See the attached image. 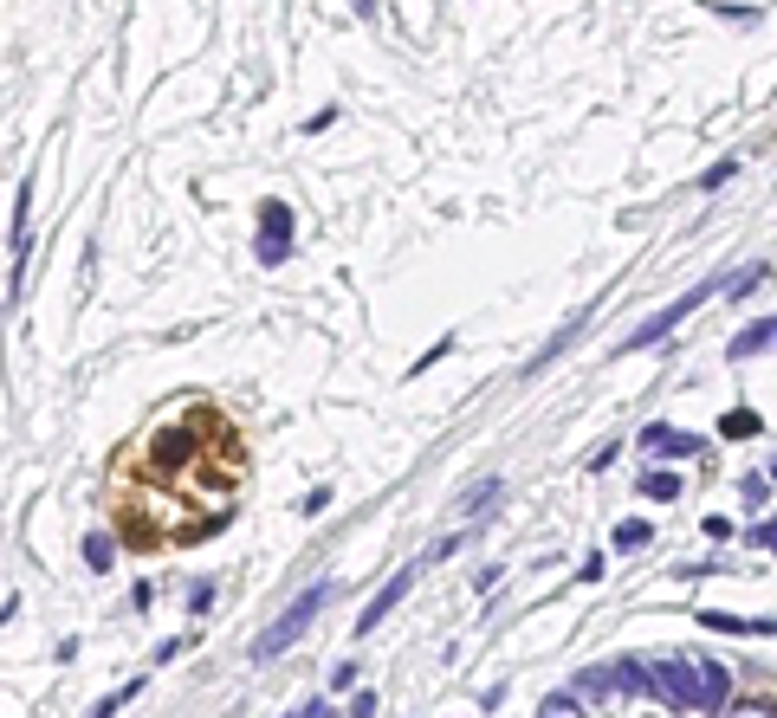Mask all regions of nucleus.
Masks as SVG:
<instances>
[{"mask_svg": "<svg viewBox=\"0 0 777 718\" xmlns=\"http://www.w3.org/2000/svg\"><path fill=\"white\" fill-rule=\"evenodd\" d=\"M247 479V440L214 402H182L111 460L104 499L130 550L208 544L234 518Z\"/></svg>", "mask_w": 777, "mask_h": 718, "instance_id": "1", "label": "nucleus"}, {"mask_svg": "<svg viewBox=\"0 0 777 718\" xmlns=\"http://www.w3.org/2000/svg\"><path fill=\"white\" fill-rule=\"evenodd\" d=\"M654 699H667V706L680 712H726L732 706V680L726 667H713V660H654Z\"/></svg>", "mask_w": 777, "mask_h": 718, "instance_id": "2", "label": "nucleus"}, {"mask_svg": "<svg viewBox=\"0 0 777 718\" xmlns=\"http://www.w3.org/2000/svg\"><path fill=\"white\" fill-rule=\"evenodd\" d=\"M324 602H331V583H311V589H298V602H292V609H285V615L272 621V628L259 634V641H253V660H279L285 647H292L298 634H305L311 621H318V609H324Z\"/></svg>", "mask_w": 777, "mask_h": 718, "instance_id": "3", "label": "nucleus"}, {"mask_svg": "<svg viewBox=\"0 0 777 718\" xmlns=\"http://www.w3.org/2000/svg\"><path fill=\"white\" fill-rule=\"evenodd\" d=\"M253 259H259V266H285V259H292V207H285V201H259Z\"/></svg>", "mask_w": 777, "mask_h": 718, "instance_id": "4", "label": "nucleus"}, {"mask_svg": "<svg viewBox=\"0 0 777 718\" xmlns=\"http://www.w3.org/2000/svg\"><path fill=\"white\" fill-rule=\"evenodd\" d=\"M700 298H706V292H687V298H680V305H667L661 317H648L642 330H629V337H622V350H648V343H661L667 330H674L680 317H687V311H700Z\"/></svg>", "mask_w": 777, "mask_h": 718, "instance_id": "5", "label": "nucleus"}, {"mask_svg": "<svg viewBox=\"0 0 777 718\" xmlns=\"http://www.w3.org/2000/svg\"><path fill=\"white\" fill-rule=\"evenodd\" d=\"M415 576H421V570H395V576H389V589H376V596H370V609L357 615V634H376V628H383V615H389L395 602L408 596V589H415Z\"/></svg>", "mask_w": 777, "mask_h": 718, "instance_id": "6", "label": "nucleus"}, {"mask_svg": "<svg viewBox=\"0 0 777 718\" xmlns=\"http://www.w3.org/2000/svg\"><path fill=\"white\" fill-rule=\"evenodd\" d=\"M642 453H667V460H680V453H700V440L674 434V427H648V434H642Z\"/></svg>", "mask_w": 777, "mask_h": 718, "instance_id": "7", "label": "nucleus"}, {"mask_svg": "<svg viewBox=\"0 0 777 718\" xmlns=\"http://www.w3.org/2000/svg\"><path fill=\"white\" fill-rule=\"evenodd\" d=\"M771 343H777V324H758V330H739V337H732V356H739V363H745V356H758V350H771Z\"/></svg>", "mask_w": 777, "mask_h": 718, "instance_id": "8", "label": "nucleus"}, {"mask_svg": "<svg viewBox=\"0 0 777 718\" xmlns=\"http://www.w3.org/2000/svg\"><path fill=\"white\" fill-rule=\"evenodd\" d=\"M642 499H680V473H667V466H654V473H642Z\"/></svg>", "mask_w": 777, "mask_h": 718, "instance_id": "9", "label": "nucleus"}, {"mask_svg": "<svg viewBox=\"0 0 777 718\" xmlns=\"http://www.w3.org/2000/svg\"><path fill=\"white\" fill-rule=\"evenodd\" d=\"M136 693H143V680H130V686H117V693H104V699H98V706H91L85 718H117V712H124Z\"/></svg>", "mask_w": 777, "mask_h": 718, "instance_id": "10", "label": "nucleus"}, {"mask_svg": "<svg viewBox=\"0 0 777 718\" xmlns=\"http://www.w3.org/2000/svg\"><path fill=\"white\" fill-rule=\"evenodd\" d=\"M111 557H117V537L111 531H91L85 537V563H91V570H111Z\"/></svg>", "mask_w": 777, "mask_h": 718, "instance_id": "11", "label": "nucleus"}, {"mask_svg": "<svg viewBox=\"0 0 777 718\" xmlns=\"http://www.w3.org/2000/svg\"><path fill=\"white\" fill-rule=\"evenodd\" d=\"M758 427H765V421H758L752 408H732L726 421H719V434H726V440H745V434H758Z\"/></svg>", "mask_w": 777, "mask_h": 718, "instance_id": "12", "label": "nucleus"}, {"mask_svg": "<svg viewBox=\"0 0 777 718\" xmlns=\"http://www.w3.org/2000/svg\"><path fill=\"white\" fill-rule=\"evenodd\" d=\"M700 621H706V628H719V634H745V628H765V621H739V615H726V609H706Z\"/></svg>", "mask_w": 777, "mask_h": 718, "instance_id": "13", "label": "nucleus"}, {"mask_svg": "<svg viewBox=\"0 0 777 718\" xmlns=\"http://www.w3.org/2000/svg\"><path fill=\"white\" fill-rule=\"evenodd\" d=\"M538 718H577V693H551L538 706Z\"/></svg>", "mask_w": 777, "mask_h": 718, "instance_id": "14", "label": "nucleus"}, {"mask_svg": "<svg viewBox=\"0 0 777 718\" xmlns=\"http://www.w3.org/2000/svg\"><path fill=\"white\" fill-rule=\"evenodd\" d=\"M642 544H648V524H642V518H629V524L616 531V550H642Z\"/></svg>", "mask_w": 777, "mask_h": 718, "instance_id": "15", "label": "nucleus"}, {"mask_svg": "<svg viewBox=\"0 0 777 718\" xmlns=\"http://www.w3.org/2000/svg\"><path fill=\"white\" fill-rule=\"evenodd\" d=\"M603 570H609V563H603V550H590V557H583V570H577V576H583V583H596V576H603Z\"/></svg>", "mask_w": 777, "mask_h": 718, "instance_id": "16", "label": "nucleus"}, {"mask_svg": "<svg viewBox=\"0 0 777 718\" xmlns=\"http://www.w3.org/2000/svg\"><path fill=\"white\" fill-rule=\"evenodd\" d=\"M285 718H337V712L324 706V699H311V706H298V712H285Z\"/></svg>", "mask_w": 777, "mask_h": 718, "instance_id": "17", "label": "nucleus"}, {"mask_svg": "<svg viewBox=\"0 0 777 718\" xmlns=\"http://www.w3.org/2000/svg\"><path fill=\"white\" fill-rule=\"evenodd\" d=\"M350 718H376V699H370V693H357V699H350Z\"/></svg>", "mask_w": 777, "mask_h": 718, "instance_id": "18", "label": "nucleus"}, {"mask_svg": "<svg viewBox=\"0 0 777 718\" xmlns=\"http://www.w3.org/2000/svg\"><path fill=\"white\" fill-rule=\"evenodd\" d=\"M732 718H771V706H758V699H752V706H732Z\"/></svg>", "mask_w": 777, "mask_h": 718, "instance_id": "19", "label": "nucleus"}, {"mask_svg": "<svg viewBox=\"0 0 777 718\" xmlns=\"http://www.w3.org/2000/svg\"><path fill=\"white\" fill-rule=\"evenodd\" d=\"M771 479H777V466H771Z\"/></svg>", "mask_w": 777, "mask_h": 718, "instance_id": "20", "label": "nucleus"}]
</instances>
